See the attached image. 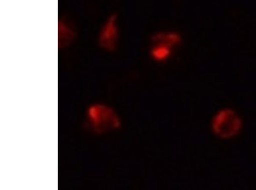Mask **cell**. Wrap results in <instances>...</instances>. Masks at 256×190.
<instances>
[{
  "mask_svg": "<svg viewBox=\"0 0 256 190\" xmlns=\"http://www.w3.org/2000/svg\"><path fill=\"white\" fill-rule=\"evenodd\" d=\"M242 128V120L233 109L224 108L212 117V130L218 137L229 140L238 135Z\"/></svg>",
  "mask_w": 256,
  "mask_h": 190,
  "instance_id": "6da1fadb",
  "label": "cell"
},
{
  "mask_svg": "<svg viewBox=\"0 0 256 190\" xmlns=\"http://www.w3.org/2000/svg\"><path fill=\"white\" fill-rule=\"evenodd\" d=\"M118 16L112 14L106 20L102 30L100 31L98 42L100 47L106 51H114L116 48L119 40V27H118Z\"/></svg>",
  "mask_w": 256,
  "mask_h": 190,
  "instance_id": "7a4b0ae2",
  "label": "cell"
},
{
  "mask_svg": "<svg viewBox=\"0 0 256 190\" xmlns=\"http://www.w3.org/2000/svg\"><path fill=\"white\" fill-rule=\"evenodd\" d=\"M89 117L92 123L99 130L114 128L118 123L116 116L114 114L113 111L104 105H96L92 106L89 111Z\"/></svg>",
  "mask_w": 256,
  "mask_h": 190,
  "instance_id": "3957f363",
  "label": "cell"
},
{
  "mask_svg": "<svg viewBox=\"0 0 256 190\" xmlns=\"http://www.w3.org/2000/svg\"><path fill=\"white\" fill-rule=\"evenodd\" d=\"M152 44L164 45L166 47H176L180 44L181 35L177 32H160L152 35Z\"/></svg>",
  "mask_w": 256,
  "mask_h": 190,
  "instance_id": "277c9868",
  "label": "cell"
},
{
  "mask_svg": "<svg viewBox=\"0 0 256 190\" xmlns=\"http://www.w3.org/2000/svg\"><path fill=\"white\" fill-rule=\"evenodd\" d=\"M76 32L67 21H59V46L61 48L67 47L74 41Z\"/></svg>",
  "mask_w": 256,
  "mask_h": 190,
  "instance_id": "5b68a950",
  "label": "cell"
},
{
  "mask_svg": "<svg viewBox=\"0 0 256 190\" xmlns=\"http://www.w3.org/2000/svg\"><path fill=\"white\" fill-rule=\"evenodd\" d=\"M172 48L164 45L153 44L150 50V55L156 61H164L172 54Z\"/></svg>",
  "mask_w": 256,
  "mask_h": 190,
  "instance_id": "8992f818",
  "label": "cell"
}]
</instances>
